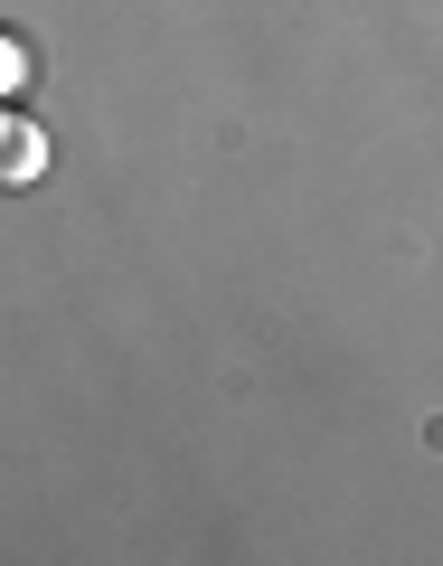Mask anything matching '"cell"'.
Segmentation results:
<instances>
[{
	"instance_id": "1",
	"label": "cell",
	"mask_w": 443,
	"mask_h": 566,
	"mask_svg": "<svg viewBox=\"0 0 443 566\" xmlns=\"http://www.w3.org/2000/svg\"><path fill=\"white\" fill-rule=\"evenodd\" d=\"M39 170H48V133H39L29 114H0V180H10V189H29Z\"/></svg>"
},
{
	"instance_id": "2",
	"label": "cell",
	"mask_w": 443,
	"mask_h": 566,
	"mask_svg": "<svg viewBox=\"0 0 443 566\" xmlns=\"http://www.w3.org/2000/svg\"><path fill=\"white\" fill-rule=\"evenodd\" d=\"M0 85H10V95L29 85V48H20V39H0Z\"/></svg>"
}]
</instances>
